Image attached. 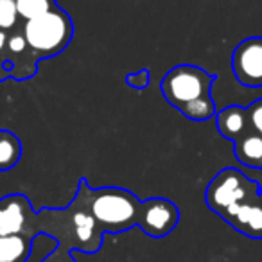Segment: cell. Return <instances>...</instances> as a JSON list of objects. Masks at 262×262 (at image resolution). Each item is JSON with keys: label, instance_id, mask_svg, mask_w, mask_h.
Masks as SVG:
<instances>
[{"label": "cell", "instance_id": "obj_1", "mask_svg": "<svg viewBox=\"0 0 262 262\" xmlns=\"http://www.w3.org/2000/svg\"><path fill=\"white\" fill-rule=\"evenodd\" d=\"M212 77L198 67H176L162 81V94L187 119L207 120L214 115L210 99Z\"/></svg>", "mask_w": 262, "mask_h": 262}, {"label": "cell", "instance_id": "obj_2", "mask_svg": "<svg viewBox=\"0 0 262 262\" xmlns=\"http://www.w3.org/2000/svg\"><path fill=\"white\" fill-rule=\"evenodd\" d=\"M142 203L122 189H102L92 194L90 214L101 232H124L139 225Z\"/></svg>", "mask_w": 262, "mask_h": 262}, {"label": "cell", "instance_id": "obj_3", "mask_svg": "<svg viewBox=\"0 0 262 262\" xmlns=\"http://www.w3.org/2000/svg\"><path fill=\"white\" fill-rule=\"evenodd\" d=\"M24 36L33 51L51 56L67 47L72 38V24L61 9L52 8L38 18L27 20Z\"/></svg>", "mask_w": 262, "mask_h": 262}, {"label": "cell", "instance_id": "obj_4", "mask_svg": "<svg viewBox=\"0 0 262 262\" xmlns=\"http://www.w3.org/2000/svg\"><path fill=\"white\" fill-rule=\"evenodd\" d=\"M255 192V185L250 183L235 169H225L210 182L207 189V203L212 210L225 212L230 205L250 201L248 198Z\"/></svg>", "mask_w": 262, "mask_h": 262}, {"label": "cell", "instance_id": "obj_5", "mask_svg": "<svg viewBox=\"0 0 262 262\" xmlns=\"http://www.w3.org/2000/svg\"><path fill=\"white\" fill-rule=\"evenodd\" d=\"M233 74L246 86H262V38H248L232 56Z\"/></svg>", "mask_w": 262, "mask_h": 262}, {"label": "cell", "instance_id": "obj_6", "mask_svg": "<svg viewBox=\"0 0 262 262\" xmlns=\"http://www.w3.org/2000/svg\"><path fill=\"white\" fill-rule=\"evenodd\" d=\"M178 223V210L167 200H149L142 203L139 225L153 237L167 235Z\"/></svg>", "mask_w": 262, "mask_h": 262}, {"label": "cell", "instance_id": "obj_7", "mask_svg": "<svg viewBox=\"0 0 262 262\" xmlns=\"http://www.w3.org/2000/svg\"><path fill=\"white\" fill-rule=\"evenodd\" d=\"M27 205L24 198H8L0 201V235L20 233L26 225Z\"/></svg>", "mask_w": 262, "mask_h": 262}, {"label": "cell", "instance_id": "obj_8", "mask_svg": "<svg viewBox=\"0 0 262 262\" xmlns=\"http://www.w3.org/2000/svg\"><path fill=\"white\" fill-rule=\"evenodd\" d=\"M215 122H217V129L223 137L237 140L239 137H243L246 133V110L241 108V106H228V108H225L223 112L217 113V120Z\"/></svg>", "mask_w": 262, "mask_h": 262}, {"label": "cell", "instance_id": "obj_9", "mask_svg": "<svg viewBox=\"0 0 262 262\" xmlns=\"http://www.w3.org/2000/svg\"><path fill=\"white\" fill-rule=\"evenodd\" d=\"M235 157L248 167L262 169V137L257 133H244L235 140Z\"/></svg>", "mask_w": 262, "mask_h": 262}, {"label": "cell", "instance_id": "obj_10", "mask_svg": "<svg viewBox=\"0 0 262 262\" xmlns=\"http://www.w3.org/2000/svg\"><path fill=\"white\" fill-rule=\"evenodd\" d=\"M29 251V241L22 233L0 235V262H26Z\"/></svg>", "mask_w": 262, "mask_h": 262}, {"label": "cell", "instance_id": "obj_11", "mask_svg": "<svg viewBox=\"0 0 262 262\" xmlns=\"http://www.w3.org/2000/svg\"><path fill=\"white\" fill-rule=\"evenodd\" d=\"M22 146L20 140L9 131H0V171L11 169L18 162Z\"/></svg>", "mask_w": 262, "mask_h": 262}, {"label": "cell", "instance_id": "obj_12", "mask_svg": "<svg viewBox=\"0 0 262 262\" xmlns=\"http://www.w3.org/2000/svg\"><path fill=\"white\" fill-rule=\"evenodd\" d=\"M74 223H76V235L77 241L81 244H84V248L97 246V241L94 239L95 228H97V223L92 217V214H84V212H77L74 215Z\"/></svg>", "mask_w": 262, "mask_h": 262}, {"label": "cell", "instance_id": "obj_13", "mask_svg": "<svg viewBox=\"0 0 262 262\" xmlns=\"http://www.w3.org/2000/svg\"><path fill=\"white\" fill-rule=\"evenodd\" d=\"M18 16L26 20H33L45 15L54 8V0H15Z\"/></svg>", "mask_w": 262, "mask_h": 262}, {"label": "cell", "instance_id": "obj_14", "mask_svg": "<svg viewBox=\"0 0 262 262\" xmlns=\"http://www.w3.org/2000/svg\"><path fill=\"white\" fill-rule=\"evenodd\" d=\"M243 233H248V235L253 237H262V207L257 203H253L250 210V215H248L246 223L241 228Z\"/></svg>", "mask_w": 262, "mask_h": 262}, {"label": "cell", "instance_id": "obj_15", "mask_svg": "<svg viewBox=\"0 0 262 262\" xmlns=\"http://www.w3.org/2000/svg\"><path fill=\"white\" fill-rule=\"evenodd\" d=\"M16 2L15 0H0V29H11L16 24Z\"/></svg>", "mask_w": 262, "mask_h": 262}, {"label": "cell", "instance_id": "obj_16", "mask_svg": "<svg viewBox=\"0 0 262 262\" xmlns=\"http://www.w3.org/2000/svg\"><path fill=\"white\" fill-rule=\"evenodd\" d=\"M248 122L253 127V133L262 137V99H257L250 108L246 110Z\"/></svg>", "mask_w": 262, "mask_h": 262}, {"label": "cell", "instance_id": "obj_17", "mask_svg": "<svg viewBox=\"0 0 262 262\" xmlns=\"http://www.w3.org/2000/svg\"><path fill=\"white\" fill-rule=\"evenodd\" d=\"M126 81H127V84H131V86L137 88V90H142V88H146L147 84H149V70H140L135 76H127Z\"/></svg>", "mask_w": 262, "mask_h": 262}, {"label": "cell", "instance_id": "obj_18", "mask_svg": "<svg viewBox=\"0 0 262 262\" xmlns=\"http://www.w3.org/2000/svg\"><path fill=\"white\" fill-rule=\"evenodd\" d=\"M8 45H9V51L15 52V54H20V52L26 51L27 47V41H26V36H20V34H15L8 40Z\"/></svg>", "mask_w": 262, "mask_h": 262}, {"label": "cell", "instance_id": "obj_19", "mask_svg": "<svg viewBox=\"0 0 262 262\" xmlns=\"http://www.w3.org/2000/svg\"><path fill=\"white\" fill-rule=\"evenodd\" d=\"M43 262H74L70 257H67V255H63V253H54V255H51L49 258H45Z\"/></svg>", "mask_w": 262, "mask_h": 262}, {"label": "cell", "instance_id": "obj_20", "mask_svg": "<svg viewBox=\"0 0 262 262\" xmlns=\"http://www.w3.org/2000/svg\"><path fill=\"white\" fill-rule=\"evenodd\" d=\"M8 45V36H6V33L4 31H0V51Z\"/></svg>", "mask_w": 262, "mask_h": 262}, {"label": "cell", "instance_id": "obj_21", "mask_svg": "<svg viewBox=\"0 0 262 262\" xmlns=\"http://www.w3.org/2000/svg\"><path fill=\"white\" fill-rule=\"evenodd\" d=\"M260 198H262V190H260Z\"/></svg>", "mask_w": 262, "mask_h": 262}]
</instances>
